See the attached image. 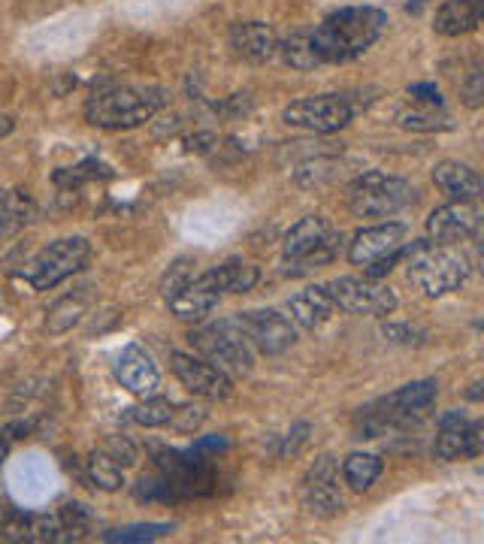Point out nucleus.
<instances>
[{
    "mask_svg": "<svg viewBox=\"0 0 484 544\" xmlns=\"http://www.w3.org/2000/svg\"><path fill=\"white\" fill-rule=\"evenodd\" d=\"M385 28L388 16L376 7H342L312 31V43L324 64H348L367 52Z\"/></svg>",
    "mask_w": 484,
    "mask_h": 544,
    "instance_id": "1",
    "label": "nucleus"
},
{
    "mask_svg": "<svg viewBox=\"0 0 484 544\" xmlns=\"http://www.w3.org/2000/svg\"><path fill=\"white\" fill-rule=\"evenodd\" d=\"M170 94L164 88L146 85H112V88H100L88 97L85 103V118L94 127L103 130H128V127H140L146 121H152L164 106H167Z\"/></svg>",
    "mask_w": 484,
    "mask_h": 544,
    "instance_id": "2",
    "label": "nucleus"
},
{
    "mask_svg": "<svg viewBox=\"0 0 484 544\" xmlns=\"http://www.w3.org/2000/svg\"><path fill=\"white\" fill-rule=\"evenodd\" d=\"M469 263L460 251L451 245H427L418 242L412 245V254L406 260V276L409 282L424 291L427 297H445L457 291L466 282Z\"/></svg>",
    "mask_w": 484,
    "mask_h": 544,
    "instance_id": "3",
    "label": "nucleus"
},
{
    "mask_svg": "<svg viewBox=\"0 0 484 544\" xmlns=\"http://www.w3.org/2000/svg\"><path fill=\"white\" fill-rule=\"evenodd\" d=\"M288 272H309L315 266H327L342 251V233L324 215H306L297 221L282 242Z\"/></svg>",
    "mask_w": 484,
    "mask_h": 544,
    "instance_id": "4",
    "label": "nucleus"
},
{
    "mask_svg": "<svg viewBox=\"0 0 484 544\" xmlns=\"http://www.w3.org/2000/svg\"><path fill=\"white\" fill-rule=\"evenodd\" d=\"M188 342L194 345V351L203 360H209L212 366H218L227 375H249L255 366V351H252L246 333L239 330L236 318H221L206 327H197V330H191Z\"/></svg>",
    "mask_w": 484,
    "mask_h": 544,
    "instance_id": "5",
    "label": "nucleus"
},
{
    "mask_svg": "<svg viewBox=\"0 0 484 544\" xmlns=\"http://www.w3.org/2000/svg\"><path fill=\"white\" fill-rule=\"evenodd\" d=\"M415 188L406 179L388 176L382 170L360 173L348 185V209L357 218H391L415 203Z\"/></svg>",
    "mask_w": 484,
    "mask_h": 544,
    "instance_id": "6",
    "label": "nucleus"
},
{
    "mask_svg": "<svg viewBox=\"0 0 484 544\" xmlns=\"http://www.w3.org/2000/svg\"><path fill=\"white\" fill-rule=\"evenodd\" d=\"M91 257V242L82 236H67L55 239L46 248H40L19 272V279L31 285L34 291H52L64 279H70L73 272H79Z\"/></svg>",
    "mask_w": 484,
    "mask_h": 544,
    "instance_id": "7",
    "label": "nucleus"
},
{
    "mask_svg": "<svg viewBox=\"0 0 484 544\" xmlns=\"http://www.w3.org/2000/svg\"><path fill=\"white\" fill-rule=\"evenodd\" d=\"M354 118V106L342 94H315V97H300L285 106L282 121L300 130L312 133H333L342 130Z\"/></svg>",
    "mask_w": 484,
    "mask_h": 544,
    "instance_id": "8",
    "label": "nucleus"
},
{
    "mask_svg": "<svg viewBox=\"0 0 484 544\" xmlns=\"http://www.w3.org/2000/svg\"><path fill=\"white\" fill-rule=\"evenodd\" d=\"M327 294L333 297V306L348 312V315H376L385 318L397 309V294L376 282V279H336L330 285H324Z\"/></svg>",
    "mask_w": 484,
    "mask_h": 544,
    "instance_id": "9",
    "label": "nucleus"
},
{
    "mask_svg": "<svg viewBox=\"0 0 484 544\" xmlns=\"http://www.w3.org/2000/svg\"><path fill=\"white\" fill-rule=\"evenodd\" d=\"M239 330L246 333L249 345L258 348L267 357L285 354L297 342V327L288 315L276 309H252V312H239L236 315Z\"/></svg>",
    "mask_w": 484,
    "mask_h": 544,
    "instance_id": "10",
    "label": "nucleus"
},
{
    "mask_svg": "<svg viewBox=\"0 0 484 544\" xmlns=\"http://www.w3.org/2000/svg\"><path fill=\"white\" fill-rule=\"evenodd\" d=\"M158 472L170 481V487L179 496H200L212 490L215 472L209 469L206 457L197 451H170V448H152Z\"/></svg>",
    "mask_w": 484,
    "mask_h": 544,
    "instance_id": "11",
    "label": "nucleus"
},
{
    "mask_svg": "<svg viewBox=\"0 0 484 544\" xmlns=\"http://www.w3.org/2000/svg\"><path fill=\"white\" fill-rule=\"evenodd\" d=\"M303 502L315 517H336L345 502H342V490H339V469L333 463V457H318L306 475H303Z\"/></svg>",
    "mask_w": 484,
    "mask_h": 544,
    "instance_id": "12",
    "label": "nucleus"
},
{
    "mask_svg": "<svg viewBox=\"0 0 484 544\" xmlns=\"http://www.w3.org/2000/svg\"><path fill=\"white\" fill-rule=\"evenodd\" d=\"M478 230H481L478 200H451V203L433 209L430 218H427V233L442 245L475 239Z\"/></svg>",
    "mask_w": 484,
    "mask_h": 544,
    "instance_id": "13",
    "label": "nucleus"
},
{
    "mask_svg": "<svg viewBox=\"0 0 484 544\" xmlns=\"http://www.w3.org/2000/svg\"><path fill=\"white\" fill-rule=\"evenodd\" d=\"M170 369H173V375L182 381V387L191 390L194 396H203V399H224V396H230V390H233L230 375L221 372L218 366H212V363L203 360V357L173 351V354H170Z\"/></svg>",
    "mask_w": 484,
    "mask_h": 544,
    "instance_id": "14",
    "label": "nucleus"
},
{
    "mask_svg": "<svg viewBox=\"0 0 484 544\" xmlns=\"http://www.w3.org/2000/svg\"><path fill=\"white\" fill-rule=\"evenodd\" d=\"M484 448V427L481 421H469L463 412H448L439 418V433L433 454L439 460H460V457H478Z\"/></svg>",
    "mask_w": 484,
    "mask_h": 544,
    "instance_id": "15",
    "label": "nucleus"
},
{
    "mask_svg": "<svg viewBox=\"0 0 484 544\" xmlns=\"http://www.w3.org/2000/svg\"><path fill=\"white\" fill-rule=\"evenodd\" d=\"M406 224L400 221H388V224H376V227H367L354 236V242L348 245V260L354 266H370L394 251H400L406 245Z\"/></svg>",
    "mask_w": 484,
    "mask_h": 544,
    "instance_id": "16",
    "label": "nucleus"
},
{
    "mask_svg": "<svg viewBox=\"0 0 484 544\" xmlns=\"http://www.w3.org/2000/svg\"><path fill=\"white\" fill-rule=\"evenodd\" d=\"M115 378L121 381V387H128L134 396H152L158 390V366L149 357V351L143 345H128L115 360Z\"/></svg>",
    "mask_w": 484,
    "mask_h": 544,
    "instance_id": "17",
    "label": "nucleus"
},
{
    "mask_svg": "<svg viewBox=\"0 0 484 544\" xmlns=\"http://www.w3.org/2000/svg\"><path fill=\"white\" fill-rule=\"evenodd\" d=\"M230 49L252 64H267L276 58L279 49V37L270 25L264 22H236L230 28Z\"/></svg>",
    "mask_w": 484,
    "mask_h": 544,
    "instance_id": "18",
    "label": "nucleus"
},
{
    "mask_svg": "<svg viewBox=\"0 0 484 544\" xmlns=\"http://www.w3.org/2000/svg\"><path fill=\"white\" fill-rule=\"evenodd\" d=\"M433 185L445 191L451 200H478L484 191L481 176L460 161H439L433 167Z\"/></svg>",
    "mask_w": 484,
    "mask_h": 544,
    "instance_id": "19",
    "label": "nucleus"
},
{
    "mask_svg": "<svg viewBox=\"0 0 484 544\" xmlns=\"http://www.w3.org/2000/svg\"><path fill=\"white\" fill-rule=\"evenodd\" d=\"M333 309H336L333 306V297L327 294L324 285L306 288V291H300V294H294L288 300V315L303 330H318L321 324H327L330 315H333Z\"/></svg>",
    "mask_w": 484,
    "mask_h": 544,
    "instance_id": "20",
    "label": "nucleus"
},
{
    "mask_svg": "<svg viewBox=\"0 0 484 544\" xmlns=\"http://www.w3.org/2000/svg\"><path fill=\"white\" fill-rule=\"evenodd\" d=\"M484 4L481 0H445L433 16V31L442 37H460L481 25Z\"/></svg>",
    "mask_w": 484,
    "mask_h": 544,
    "instance_id": "21",
    "label": "nucleus"
},
{
    "mask_svg": "<svg viewBox=\"0 0 484 544\" xmlns=\"http://www.w3.org/2000/svg\"><path fill=\"white\" fill-rule=\"evenodd\" d=\"M218 291L203 279V276H197L182 294H176L167 306H170V312L179 318V321H200L203 315H209L215 306H218Z\"/></svg>",
    "mask_w": 484,
    "mask_h": 544,
    "instance_id": "22",
    "label": "nucleus"
},
{
    "mask_svg": "<svg viewBox=\"0 0 484 544\" xmlns=\"http://www.w3.org/2000/svg\"><path fill=\"white\" fill-rule=\"evenodd\" d=\"M203 279L218 291V294H246L258 285V269L242 263V260H227L209 272H203Z\"/></svg>",
    "mask_w": 484,
    "mask_h": 544,
    "instance_id": "23",
    "label": "nucleus"
},
{
    "mask_svg": "<svg viewBox=\"0 0 484 544\" xmlns=\"http://www.w3.org/2000/svg\"><path fill=\"white\" fill-rule=\"evenodd\" d=\"M276 58H282L285 67L300 70V73L315 70V67L324 64L321 55H318V49H315V43H312V31H294L291 37L279 40Z\"/></svg>",
    "mask_w": 484,
    "mask_h": 544,
    "instance_id": "24",
    "label": "nucleus"
},
{
    "mask_svg": "<svg viewBox=\"0 0 484 544\" xmlns=\"http://www.w3.org/2000/svg\"><path fill=\"white\" fill-rule=\"evenodd\" d=\"M85 312H88V294L85 291H79V294H67V297H61L49 312H46V333L49 336H64V333H70L82 318H85Z\"/></svg>",
    "mask_w": 484,
    "mask_h": 544,
    "instance_id": "25",
    "label": "nucleus"
},
{
    "mask_svg": "<svg viewBox=\"0 0 484 544\" xmlns=\"http://www.w3.org/2000/svg\"><path fill=\"white\" fill-rule=\"evenodd\" d=\"M382 475V460L376 454H363V451H354L342 460V478L345 484L354 490V493H363L370 490Z\"/></svg>",
    "mask_w": 484,
    "mask_h": 544,
    "instance_id": "26",
    "label": "nucleus"
},
{
    "mask_svg": "<svg viewBox=\"0 0 484 544\" xmlns=\"http://www.w3.org/2000/svg\"><path fill=\"white\" fill-rule=\"evenodd\" d=\"M397 121H400V127L415 130V133H439V130H451L454 127L451 115L442 106H424V103L400 109Z\"/></svg>",
    "mask_w": 484,
    "mask_h": 544,
    "instance_id": "27",
    "label": "nucleus"
},
{
    "mask_svg": "<svg viewBox=\"0 0 484 544\" xmlns=\"http://www.w3.org/2000/svg\"><path fill=\"white\" fill-rule=\"evenodd\" d=\"M125 469H121L118 463H112L103 451H94L88 460H85V478L91 487L103 490V493H115L121 490V484H125V475H121Z\"/></svg>",
    "mask_w": 484,
    "mask_h": 544,
    "instance_id": "28",
    "label": "nucleus"
},
{
    "mask_svg": "<svg viewBox=\"0 0 484 544\" xmlns=\"http://www.w3.org/2000/svg\"><path fill=\"white\" fill-rule=\"evenodd\" d=\"M339 173H342V164L336 158H312L294 170V182L300 188H324V185L336 182Z\"/></svg>",
    "mask_w": 484,
    "mask_h": 544,
    "instance_id": "29",
    "label": "nucleus"
},
{
    "mask_svg": "<svg viewBox=\"0 0 484 544\" xmlns=\"http://www.w3.org/2000/svg\"><path fill=\"white\" fill-rule=\"evenodd\" d=\"M173 402L167 399V396H143V402L140 405H134L131 408V421L134 424H140V427H167L170 424V418H173Z\"/></svg>",
    "mask_w": 484,
    "mask_h": 544,
    "instance_id": "30",
    "label": "nucleus"
},
{
    "mask_svg": "<svg viewBox=\"0 0 484 544\" xmlns=\"http://www.w3.org/2000/svg\"><path fill=\"white\" fill-rule=\"evenodd\" d=\"M31 215L28 197H22V191H4L0 194V239L16 233Z\"/></svg>",
    "mask_w": 484,
    "mask_h": 544,
    "instance_id": "31",
    "label": "nucleus"
},
{
    "mask_svg": "<svg viewBox=\"0 0 484 544\" xmlns=\"http://www.w3.org/2000/svg\"><path fill=\"white\" fill-rule=\"evenodd\" d=\"M173 532V523H131V526H118L103 532V541H121V544H143L155 541Z\"/></svg>",
    "mask_w": 484,
    "mask_h": 544,
    "instance_id": "32",
    "label": "nucleus"
},
{
    "mask_svg": "<svg viewBox=\"0 0 484 544\" xmlns=\"http://www.w3.org/2000/svg\"><path fill=\"white\" fill-rule=\"evenodd\" d=\"M197 263L191 260V257H179V260H173L170 266H167V272L161 276V297L170 303L176 294H182L194 279H197V269H194Z\"/></svg>",
    "mask_w": 484,
    "mask_h": 544,
    "instance_id": "33",
    "label": "nucleus"
},
{
    "mask_svg": "<svg viewBox=\"0 0 484 544\" xmlns=\"http://www.w3.org/2000/svg\"><path fill=\"white\" fill-rule=\"evenodd\" d=\"M58 523H61V532H67L64 538H82L91 526V511L82 502H64Z\"/></svg>",
    "mask_w": 484,
    "mask_h": 544,
    "instance_id": "34",
    "label": "nucleus"
},
{
    "mask_svg": "<svg viewBox=\"0 0 484 544\" xmlns=\"http://www.w3.org/2000/svg\"><path fill=\"white\" fill-rule=\"evenodd\" d=\"M100 451H103L112 463H118L121 469H131V466L140 460V451H137V445H134L128 436H109V439L100 445Z\"/></svg>",
    "mask_w": 484,
    "mask_h": 544,
    "instance_id": "35",
    "label": "nucleus"
},
{
    "mask_svg": "<svg viewBox=\"0 0 484 544\" xmlns=\"http://www.w3.org/2000/svg\"><path fill=\"white\" fill-rule=\"evenodd\" d=\"M61 523L58 517H49V514H31L28 517V541H37V544H46V541H61Z\"/></svg>",
    "mask_w": 484,
    "mask_h": 544,
    "instance_id": "36",
    "label": "nucleus"
},
{
    "mask_svg": "<svg viewBox=\"0 0 484 544\" xmlns=\"http://www.w3.org/2000/svg\"><path fill=\"white\" fill-rule=\"evenodd\" d=\"M460 97L469 109H478L481 106V97H484V73H481V64H472L469 73L463 76L460 82Z\"/></svg>",
    "mask_w": 484,
    "mask_h": 544,
    "instance_id": "37",
    "label": "nucleus"
},
{
    "mask_svg": "<svg viewBox=\"0 0 484 544\" xmlns=\"http://www.w3.org/2000/svg\"><path fill=\"white\" fill-rule=\"evenodd\" d=\"M28 517L22 511H4L0 514V538L4 541H28Z\"/></svg>",
    "mask_w": 484,
    "mask_h": 544,
    "instance_id": "38",
    "label": "nucleus"
},
{
    "mask_svg": "<svg viewBox=\"0 0 484 544\" xmlns=\"http://www.w3.org/2000/svg\"><path fill=\"white\" fill-rule=\"evenodd\" d=\"M203 421H206V412L200 405H179V408H173V418L167 427H173L179 433H194Z\"/></svg>",
    "mask_w": 484,
    "mask_h": 544,
    "instance_id": "39",
    "label": "nucleus"
},
{
    "mask_svg": "<svg viewBox=\"0 0 484 544\" xmlns=\"http://www.w3.org/2000/svg\"><path fill=\"white\" fill-rule=\"evenodd\" d=\"M382 333L397 345H421L427 339V333L421 327H412V324H385Z\"/></svg>",
    "mask_w": 484,
    "mask_h": 544,
    "instance_id": "40",
    "label": "nucleus"
},
{
    "mask_svg": "<svg viewBox=\"0 0 484 544\" xmlns=\"http://www.w3.org/2000/svg\"><path fill=\"white\" fill-rule=\"evenodd\" d=\"M409 97H412L415 103H424V106H442V94H439V88L430 85V82H415V85H409Z\"/></svg>",
    "mask_w": 484,
    "mask_h": 544,
    "instance_id": "41",
    "label": "nucleus"
},
{
    "mask_svg": "<svg viewBox=\"0 0 484 544\" xmlns=\"http://www.w3.org/2000/svg\"><path fill=\"white\" fill-rule=\"evenodd\" d=\"M188 152H197V155H209L215 146H218V136L215 133H209V130H203V133H194V136H188Z\"/></svg>",
    "mask_w": 484,
    "mask_h": 544,
    "instance_id": "42",
    "label": "nucleus"
},
{
    "mask_svg": "<svg viewBox=\"0 0 484 544\" xmlns=\"http://www.w3.org/2000/svg\"><path fill=\"white\" fill-rule=\"evenodd\" d=\"M227 448V439L224 436H206V439H197L194 442V448L191 451H197V454H218V451H224Z\"/></svg>",
    "mask_w": 484,
    "mask_h": 544,
    "instance_id": "43",
    "label": "nucleus"
},
{
    "mask_svg": "<svg viewBox=\"0 0 484 544\" xmlns=\"http://www.w3.org/2000/svg\"><path fill=\"white\" fill-rule=\"evenodd\" d=\"M306 433H309V424H297V427L288 433V439H285V454H294V451L306 442Z\"/></svg>",
    "mask_w": 484,
    "mask_h": 544,
    "instance_id": "44",
    "label": "nucleus"
},
{
    "mask_svg": "<svg viewBox=\"0 0 484 544\" xmlns=\"http://www.w3.org/2000/svg\"><path fill=\"white\" fill-rule=\"evenodd\" d=\"M7 457H10V436L7 430H0V466L7 463Z\"/></svg>",
    "mask_w": 484,
    "mask_h": 544,
    "instance_id": "45",
    "label": "nucleus"
},
{
    "mask_svg": "<svg viewBox=\"0 0 484 544\" xmlns=\"http://www.w3.org/2000/svg\"><path fill=\"white\" fill-rule=\"evenodd\" d=\"M13 127H16V121L10 115H0V140H4V136H10Z\"/></svg>",
    "mask_w": 484,
    "mask_h": 544,
    "instance_id": "46",
    "label": "nucleus"
},
{
    "mask_svg": "<svg viewBox=\"0 0 484 544\" xmlns=\"http://www.w3.org/2000/svg\"><path fill=\"white\" fill-rule=\"evenodd\" d=\"M0 514H4V505H0Z\"/></svg>",
    "mask_w": 484,
    "mask_h": 544,
    "instance_id": "47",
    "label": "nucleus"
}]
</instances>
